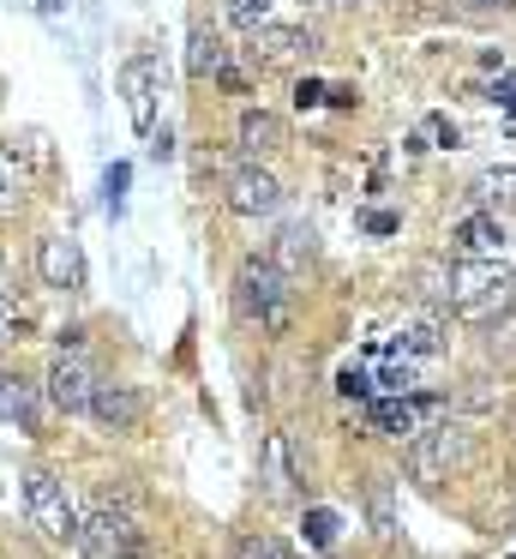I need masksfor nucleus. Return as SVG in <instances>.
Returning <instances> with one entry per match:
<instances>
[{
	"label": "nucleus",
	"mask_w": 516,
	"mask_h": 559,
	"mask_svg": "<svg viewBox=\"0 0 516 559\" xmlns=\"http://www.w3.org/2000/svg\"><path fill=\"white\" fill-rule=\"evenodd\" d=\"M516 301V271L504 259H456L451 265V313L468 325H492Z\"/></svg>",
	"instance_id": "obj_1"
},
{
	"label": "nucleus",
	"mask_w": 516,
	"mask_h": 559,
	"mask_svg": "<svg viewBox=\"0 0 516 559\" xmlns=\"http://www.w3.org/2000/svg\"><path fill=\"white\" fill-rule=\"evenodd\" d=\"M235 301L264 337H283V331L295 325V289H288V277L271 265V259H247V265H240Z\"/></svg>",
	"instance_id": "obj_2"
},
{
	"label": "nucleus",
	"mask_w": 516,
	"mask_h": 559,
	"mask_svg": "<svg viewBox=\"0 0 516 559\" xmlns=\"http://www.w3.org/2000/svg\"><path fill=\"white\" fill-rule=\"evenodd\" d=\"M468 457H475V433H468L463 421H439V427H420L415 439H408L403 463L415 481H451V469H468Z\"/></svg>",
	"instance_id": "obj_3"
},
{
	"label": "nucleus",
	"mask_w": 516,
	"mask_h": 559,
	"mask_svg": "<svg viewBox=\"0 0 516 559\" xmlns=\"http://www.w3.org/2000/svg\"><path fill=\"white\" fill-rule=\"evenodd\" d=\"M79 547L91 559H139L144 535H139V523H132L120 506H91L79 518Z\"/></svg>",
	"instance_id": "obj_4"
},
{
	"label": "nucleus",
	"mask_w": 516,
	"mask_h": 559,
	"mask_svg": "<svg viewBox=\"0 0 516 559\" xmlns=\"http://www.w3.org/2000/svg\"><path fill=\"white\" fill-rule=\"evenodd\" d=\"M24 511H31V523L48 535V542H79V511H72L67 487H60L48 469L24 475Z\"/></svg>",
	"instance_id": "obj_5"
},
{
	"label": "nucleus",
	"mask_w": 516,
	"mask_h": 559,
	"mask_svg": "<svg viewBox=\"0 0 516 559\" xmlns=\"http://www.w3.org/2000/svg\"><path fill=\"white\" fill-rule=\"evenodd\" d=\"M223 205L235 211V217H276L283 211V181H276L271 169H259V163H240V169H228L223 181Z\"/></svg>",
	"instance_id": "obj_6"
},
{
	"label": "nucleus",
	"mask_w": 516,
	"mask_h": 559,
	"mask_svg": "<svg viewBox=\"0 0 516 559\" xmlns=\"http://www.w3.org/2000/svg\"><path fill=\"white\" fill-rule=\"evenodd\" d=\"M48 397H55V409H67V415H91L96 373H91V361H84L79 349H60L55 361H48Z\"/></svg>",
	"instance_id": "obj_7"
},
{
	"label": "nucleus",
	"mask_w": 516,
	"mask_h": 559,
	"mask_svg": "<svg viewBox=\"0 0 516 559\" xmlns=\"http://www.w3.org/2000/svg\"><path fill=\"white\" fill-rule=\"evenodd\" d=\"M36 271H43V283L60 295H79L84 283H91V265H84L72 235H43V241H36Z\"/></svg>",
	"instance_id": "obj_8"
},
{
	"label": "nucleus",
	"mask_w": 516,
	"mask_h": 559,
	"mask_svg": "<svg viewBox=\"0 0 516 559\" xmlns=\"http://www.w3.org/2000/svg\"><path fill=\"white\" fill-rule=\"evenodd\" d=\"M451 247L463 259H504V247H511V235H504V217L499 211H468V217H456L451 229Z\"/></svg>",
	"instance_id": "obj_9"
},
{
	"label": "nucleus",
	"mask_w": 516,
	"mask_h": 559,
	"mask_svg": "<svg viewBox=\"0 0 516 559\" xmlns=\"http://www.w3.org/2000/svg\"><path fill=\"white\" fill-rule=\"evenodd\" d=\"M120 97H127L132 133H151L156 127V61L151 55H132V61L120 67Z\"/></svg>",
	"instance_id": "obj_10"
},
{
	"label": "nucleus",
	"mask_w": 516,
	"mask_h": 559,
	"mask_svg": "<svg viewBox=\"0 0 516 559\" xmlns=\"http://www.w3.org/2000/svg\"><path fill=\"white\" fill-rule=\"evenodd\" d=\"M91 415L108 427V433H132V427L144 421V397H139V385H96Z\"/></svg>",
	"instance_id": "obj_11"
},
{
	"label": "nucleus",
	"mask_w": 516,
	"mask_h": 559,
	"mask_svg": "<svg viewBox=\"0 0 516 559\" xmlns=\"http://www.w3.org/2000/svg\"><path fill=\"white\" fill-rule=\"evenodd\" d=\"M259 481H264V493H271L276 506H288V499H295V481H300V469H295V457H288V433H271V439H264Z\"/></svg>",
	"instance_id": "obj_12"
},
{
	"label": "nucleus",
	"mask_w": 516,
	"mask_h": 559,
	"mask_svg": "<svg viewBox=\"0 0 516 559\" xmlns=\"http://www.w3.org/2000/svg\"><path fill=\"white\" fill-rule=\"evenodd\" d=\"M468 199H475L480 211H499V217H504V211L516 205V169H511V163H492V169H480L475 181H468Z\"/></svg>",
	"instance_id": "obj_13"
},
{
	"label": "nucleus",
	"mask_w": 516,
	"mask_h": 559,
	"mask_svg": "<svg viewBox=\"0 0 516 559\" xmlns=\"http://www.w3.org/2000/svg\"><path fill=\"white\" fill-rule=\"evenodd\" d=\"M367 427H372V433H391V439H415L420 433V403H408V397H372Z\"/></svg>",
	"instance_id": "obj_14"
},
{
	"label": "nucleus",
	"mask_w": 516,
	"mask_h": 559,
	"mask_svg": "<svg viewBox=\"0 0 516 559\" xmlns=\"http://www.w3.org/2000/svg\"><path fill=\"white\" fill-rule=\"evenodd\" d=\"M235 139H240V151L259 163V157H271V151H283V121H276L271 109H247V115H240V133Z\"/></svg>",
	"instance_id": "obj_15"
},
{
	"label": "nucleus",
	"mask_w": 516,
	"mask_h": 559,
	"mask_svg": "<svg viewBox=\"0 0 516 559\" xmlns=\"http://www.w3.org/2000/svg\"><path fill=\"white\" fill-rule=\"evenodd\" d=\"M252 55H264V61H288V55H307L312 49V37L307 31H295V25H271V19H264L259 31H252Z\"/></svg>",
	"instance_id": "obj_16"
},
{
	"label": "nucleus",
	"mask_w": 516,
	"mask_h": 559,
	"mask_svg": "<svg viewBox=\"0 0 516 559\" xmlns=\"http://www.w3.org/2000/svg\"><path fill=\"white\" fill-rule=\"evenodd\" d=\"M0 421L24 427V433L36 427V385H31V379H19V373H0Z\"/></svg>",
	"instance_id": "obj_17"
},
{
	"label": "nucleus",
	"mask_w": 516,
	"mask_h": 559,
	"mask_svg": "<svg viewBox=\"0 0 516 559\" xmlns=\"http://www.w3.org/2000/svg\"><path fill=\"white\" fill-rule=\"evenodd\" d=\"M439 331H444L439 307H432V313H415L403 331H396V349H403V355H415V361H427V355H439V349H444V337H439Z\"/></svg>",
	"instance_id": "obj_18"
},
{
	"label": "nucleus",
	"mask_w": 516,
	"mask_h": 559,
	"mask_svg": "<svg viewBox=\"0 0 516 559\" xmlns=\"http://www.w3.org/2000/svg\"><path fill=\"white\" fill-rule=\"evenodd\" d=\"M415 283H420V301L427 307H451V265L444 259H420Z\"/></svg>",
	"instance_id": "obj_19"
},
{
	"label": "nucleus",
	"mask_w": 516,
	"mask_h": 559,
	"mask_svg": "<svg viewBox=\"0 0 516 559\" xmlns=\"http://www.w3.org/2000/svg\"><path fill=\"white\" fill-rule=\"evenodd\" d=\"M216 67H223V43H216L211 31L199 25V31L187 37V73H192V79H211Z\"/></svg>",
	"instance_id": "obj_20"
},
{
	"label": "nucleus",
	"mask_w": 516,
	"mask_h": 559,
	"mask_svg": "<svg viewBox=\"0 0 516 559\" xmlns=\"http://www.w3.org/2000/svg\"><path fill=\"white\" fill-rule=\"evenodd\" d=\"M307 259H312V229H307V223H288V229H283V247H276L271 265L288 277V271H300Z\"/></svg>",
	"instance_id": "obj_21"
},
{
	"label": "nucleus",
	"mask_w": 516,
	"mask_h": 559,
	"mask_svg": "<svg viewBox=\"0 0 516 559\" xmlns=\"http://www.w3.org/2000/svg\"><path fill=\"white\" fill-rule=\"evenodd\" d=\"M300 535H307L312 547H336V535H343V511H331V506H307V518H300Z\"/></svg>",
	"instance_id": "obj_22"
},
{
	"label": "nucleus",
	"mask_w": 516,
	"mask_h": 559,
	"mask_svg": "<svg viewBox=\"0 0 516 559\" xmlns=\"http://www.w3.org/2000/svg\"><path fill=\"white\" fill-rule=\"evenodd\" d=\"M24 205V163L12 151H0V217Z\"/></svg>",
	"instance_id": "obj_23"
},
{
	"label": "nucleus",
	"mask_w": 516,
	"mask_h": 559,
	"mask_svg": "<svg viewBox=\"0 0 516 559\" xmlns=\"http://www.w3.org/2000/svg\"><path fill=\"white\" fill-rule=\"evenodd\" d=\"M223 19H228L235 31H247V37H252V31L271 19V0H223Z\"/></svg>",
	"instance_id": "obj_24"
},
{
	"label": "nucleus",
	"mask_w": 516,
	"mask_h": 559,
	"mask_svg": "<svg viewBox=\"0 0 516 559\" xmlns=\"http://www.w3.org/2000/svg\"><path fill=\"white\" fill-rule=\"evenodd\" d=\"M235 559H295V554H288L276 535H240V542H235Z\"/></svg>",
	"instance_id": "obj_25"
},
{
	"label": "nucleus",
	"mask_w": 516,
	"mask_h": 559,
	"mask_svg": "<svg viewBox=\"0 0 516 559\" xmlns=\"http://www.w3.org/2000/svg\"><path fill=\"white\" fill-rule=\"evenodd\" d=\"M127 181H132L127 163H115V169L103 175V193H108V211H115V217H120V199H127Z\"/></svg>",
	"instance_id": "obj_26"
},
{
	"label": "nucleus",
	"mask_w": 516,
	"mask_h": 559,
	"mask_svg": "<svg viewBox=\"0 0 516 559\" xmlns=\"http://www.w3.org/2000/svg\"><path fill=\"white\" fill-rule=\"evenodd\" d=\"M372 523H379V535H391V487L372 481Z\"/></svg>",
	"instance_id": "obj_27"
},
{
	"label": "nucleus",
	"mask_w": 516,
	"mask_h": 559,
	"mask_svg": "<svg viewBox=\"0 0 516 559\" xmlns=\"http://www.w3.org/2000/svg\"><path fill=\"white\" fill-rule=\"evenodd\" d=\"M324 97H331V85H319V79H300L295 85V109H319Z\"/></svg>",
	"instance_id": "obj_28"
},
{
	"label": "nucleus",
	"mask_w": 516,
	"mask_h": 559,
	"mask_svg": "<svg viewBox=\"0 0 516 559\" xmlns=\"http://www.w3.org/2000/svg\"><path fill=\"white\" fill-rule=\"evenodd\" d=\"M360 229H367V235H396V229H403V217H396V211H367Z\"/></svg>",
	"instance_id": "obj_29"
},
{
	"label": "nucleus",
	"mask_w": 516,
	"mask_h": 559,
	"mask_svg": "<svg viewBox=\"0 0 516 559\" xmlns=\"http://www.w3.org/2000/svg\"><path fill=\"white\" fill-rule=\"evenodd\" d=\"M492 103H499L504 115H516V73H499V85H492Z\"/></svg>",
	"instance_id": "obj_30"
},
{
	"label": "nucleus",
	"mask_w": 516,
	"mask_h": 559,
	"mask_svg": "<svg viewBox=\"0 0 516 559\" xmlns=\"http://www.w3.org/2000/svg\"><path fill=\"white\" fill-rule=\"evenodd\" d=\"M336 391H343V397H367V391H372V379L348 367V373H343V385H336Z\"/></svg>",
	"instance_id": "obj_31"
},
{
	"label": "nucleus",
	"mask_w": 516,
	"mask_h": 559,
	"mask_svg": "<svg viewBox=\"0 0 516 559\" xmlns=\"http://www.w3.org/2000/svg\"><path fill=\"white\" fill-rule=\"evenodd\" d=\"M151 157H156V163L175 157V133H168V127H163V133H151Z\"/></svg>",
	"instance_id": "obj_32"
},
{
	"label": "nucleus",
	"mask_w": 516,
	"mask_h": 559,
	"mask_svg": "<svg viewBox=\"0 0 516 559\" xmlns=\"http://www.w3.org/2000/svg\"><path fill=\"white\" fill-rule=\"evenodd\" d=\"M216 85H223V91H247V79H240V73H235V67H228V61H223V67H216Z\"/></svg>",
	"instance_id": "obj_33"
},
{
	"label": "nucleus",
	"mask_w": 516,
	"mask_h": 559,
	"mask_svg": "<svg viewBox=\"0 0 516 559\" xmlns=\"http://www.w3.org/2000/svg\"><path fill=\"white\" fill-rule=\"evenodd\" d=\"M468 7H475V13H511L516 0H468Z\"/></svg>",
	"instance_id": "obj_34"
},
{
	"label": "nucleus",
	"mask_w": 516,
	"mask_h": 559,
	"mask_svg": "<svg viewBox=\"0 0 516 559\" xmlns=\"http://www.w3.org/2000/svg\"><path fill=\"white\" fill-rule=\"evenodd\" d=\"M511 559H516V554H511Z\"/></svg>",
	"instance_id": "obj_35"
}]
</instances>
